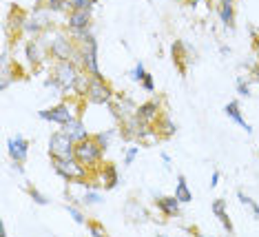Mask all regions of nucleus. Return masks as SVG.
Listing matches in <instances>:
<instances>
[{"mask_svg":"<svg viewBox=\"0 0 259 237\" xmlns=\"http://www.w3.org/2000/svg\"><path fill=\"white\" fill-rule=\"evenodd\" d=\"M51 162H54V169L58 175H62L67 182H73V184H82L89 188L87 184V167L84 164H80L75 157H69V160H60V157H51Z\"/></svg>","mask_w":259,"mask_h":237,"instance_id":"obj_1","label":"nucleus"},{"mask_svg":"<svg viewBox=\"0 0 259 237\" xmlns=\"http://www.w3.org/2000/svg\"><path fill=\"white\" fill-rule=\"evenodd\" d=\"M80 58H82L84 71H89L96 78H102L100 67H98V43L91 33H84V31L80 33Z\"/></svg>","mask_w":259,"mask_h":237,"instance_id":"obj_2","label":"nucleus"},{"mask_svg":"<svg viewBox=\"0 0 259 237\" xmlns=\"http://www.w3.org/2000/svg\"><path fill=\"white\" fill-rule=\"evenodd\" d=\"M102 146L98 144L96 138H87L82 142H75V160H78L80 164H84V167H93V164L100 162V157H102Z\"/></svg>","mask_w":259,"mask_h":237,"instance_id":"obj_3","label":"nucleus"},{"mask_svg":"<svg viewBox=\"0 0 259 237\" xmlns=\"http://www.w3.org/2000/svg\"><path fill=\"white\" fill-rule=\"evenodd\" d=\"M49 155L51 157H60V160H69L75 157V142L69 138L64 131L54 133L49 140Z\"/></svg>","mask_w":259,"mask_h":237,"instance_id":"obj_4","label":"nucleus"},{"mask_svg":"<svg viewBox=\"0 0 259 237\" xmlns=\"http://www.w3.org/2000/svg\"><path fill=\"white\" fill-rule=\"evenodd\" d=\"M78 67H75V62L71 60H60L56 64L54 69V78L58 82V87H60V91H69V89H73L75 80H78Z\"/></svg>","mask_w":259,"mask_h":237,"instance_id":"obj_5","label":"nucleus"},{"mask_svg":"<svg viewBox=\"0 0 259 237\" xmlns=\"http://www.w3.org/2000/svg\"><path fill=\"white\" fill-rule=\"evenodd\" d=\"M87 100L93 104H109L111 100H113V91H111V87L102 78L93 75L91 87H89V91H87Z\"/></svg>","mask_w":259,"mask_h":237,"instance_id":"obj_6","label":"nucleus"},{"mask_svg":"<svg viewBox=\"0 0 259 237\" xmlns=\"http://www.w3.org/2000/svg\"><path fill=\"white\" fill-rule=\"evenodd\" d=\"M89 22H91V9H71L67 25H69V29H73L75 33H82L89 29Z\"/></svg>","mask_w":259,"mask_h":237,"instance_id":"obj_7","label":"nucleus"},{"mask_svg":"<svg viewBox=\"0 0 259 237\" xmlns=\"http://www.w3.org/2000/svg\"><path fill=\"white\" fill-rule=\"evenodd\" d=\"M40 117H42V120H49V122H56V124H67V122L73 120V113L67 104H60V106H54V109L40 111Z\"/></svg>","mask_w":259,"mask_h":237,"instance_id":"obj_8","label":"nucleus"},{"mask_svg":"<svg viewBox=\"0 0 259 237\" xmlns=\"http://www.w3.org/2000/svg\"><path fill=\"white\" fill-rule=\"evenodd\" d=\"M9 146V155L14 162H25L27 155H29V142L22 138V135H14V138H9L7 142Z\"/></svg>","mask_w":259,"mask_h":237,"instance_id":"obj_9","label":"nucleus"},{"mask_svg":"<svg viewBox=\"0 0 259 237\" xmlns=\"http://www.w3.org/2000/svg\"><path fill=\"white\" fill-rule=\"evenodd\" d=\"M51 56L58 58V60H71V56H73V47L71 43H69L67 38H62V35H58V38L51 43Z\"/></svg>","mask_w":259,"mask_h":237,"instance_id":"obj_10","label":"nucleus"},{"mask_svg":"<svg viewBox=\"0 0 259 237\" xmlns=\"http://www.w3.org/2000/svg\"><path fill=\"white\" fill-rule=\"evenodd\" d=\"M62 131L69 135L73 142H82V140H87L89 138V131H87V127L82 124L80 117H73L71 122H67V124H62Z\"/></svg>","mask_w":259,"mask_h":237,"instance_id":"obj_11","label":"nucleus"},{"mask_svg":"<svg viewBox=\"0 0 259 237\" xmlns=\"http://www.w3.org/2000/svg\"><path fill=\"white\" fill-rule=\"evenodd\" d=\"M157 111H160V102H155V100H151V102H144L138 106V111H135V115L140 117L144 124H151L157 120Z\"/></svg>","mask_w":259,"mask_h":237,"instance_id":"obj_12","label":"nucleus"},{"mask_svg":"<svg viewBox=\"0 0 259 237\" xmlns=\"http://www.w3.org/2000/svg\"><path fill=\"white\" fill-rule=\"evenodd\" d=\"M224 113H226L228 117H231L233 122H237L239 127L244 129V131L248 133V135L252 133V127H250V124L244 120V117H241V111H239V102H237V100H233V102H228L226 106H224Z\"/></svg>","mask_w":259,"mask_h":237,"instance_id":"obj_13","label":"nucleus"},{"mask_svg":"<svg viewBox=\"0 0 259 237\" xmlns=\"http://www.w3.org/2000/svg\"><path fill=\"white\" fill-rule=\"evenodd\" d=\"M220 20L224 27L233 29L235 25V11H233V0H220Z\"/></svg>","mask_w":259,"mask_h":237,"instance_id":"obj_14","label":"nucleus"},{"mask_svg":"<svg viewBox=\"0 0 259 237\" xmlns=\"http://www.w3.org/2000/svg\"><path fill=\"white\" fill-rule=\"evenodd\" d=\"M180 204L182 202L175 198V195H173V198H160V200H157V206H160V211L164 213V215H168V217L178 215V213H180Z\"/></svg>","mask_w":259,"mask_h":237,"instance_id":"obj_15","label":"nucleus"},{"mask_svg":"<svg viewBox=\"0 0 259 237\" xmlns=\"http://www.w3.org/2000/svg\"><path fill=\"white\" fill-rule=\"evenodd\" d=\"M213 213L220 217L222 226L226 228L228 233H233V224H231V217H228V213H226V202H224V200H215L213 202Z\"/></svg>","mask_w":259,"mask_h":237,"instance_id":"obj_16","label":"nucleus"},{"mask_svg":"<svg viewBox=\"0 0 259 237\" xmlns=\"http://www.w3.org/2000/svg\"><path fill=\"white\" fill-rule=\"evenodd\" d=\"M175 198H178L182 204L193 202V193H191V188H188V184H186V177L184 175H178V188H175Z\"/></svg>","mask_w":259,"mask_h":237,"instance_id":"obj_17","label":"nucleus"},{"mask_svg":"<svg viewBox=\"0 0 259 237\" xmlns=\"http://www.w3.org/2000/svg\"><path fill=\"white\" fill-rule=\"evenodd\" d=\"M91 78L93 75L89 73V71L78 73V80H75V85H73V91L78 93V96H87V91H89V87H91Z\"/></svg>","mask_w":259,"mask_h":237,"instance_id":"obj_18","label":"nucleus"},{"mask_svg":"<svg viewBox=\"0 0 259 237\" xmlns=\"http://www.w3.org/2000/svg\"><path fill=\"white\" fill-rule=\"evenodd\" d=\"M102 184H104V188H115L117 186V182H120V177H117V171H115V167L113 164H107L104 167V171H102Z\"/></svg>","mask_w":259,"mask_h":237,"instance_id":"obj_19","label":"nucleus"},{"mask_svg":"<svg viewBox=\"0 0 259 237\" xmlns=\"http://www.w3.org/2000/svg\"><path fill=\"white\" fill-rule=\"evenodd\" d=\"M27 58H29V62H31V64H36V62L42 60V53H40V43H38V40H33V43L27 45Z\"/></svg>","mask_w":259,"mask_h":237,"instance_id":"obj_20","label":"nucleus"},{"mask_svg":"<svg viewBox=\"0 0 259 237\" xmlns=\"http://www.w3.org/2000/svg\"><path fill=\"white\" fill-rule=\"evenodd\" d=\"M237 200H239V202L241 204H244V206H248V209L252 211V215H255V217H259V204L255 202V200H252V198H248V195H246V193H237Z\"/></svg>","mask_w":259,"mask_h":237,"instance_id":"obj_21","label":"nucleus"},{"mask_svg":"<svg viewBox=\"0 0 259 237\" xmlns=\"http://www.w3.org/2000/svg\"><path fill=\"white\" fill-rule=\"evenodd\" d=\"M157 129H162L164 135H173L178 129H175V124L170 122V117H160V124H157Z\"/></svg>","mask_w":259,"mask_h":237,"instance_id":"obj_22","label":"nucleus"},{"mask_svg":"<svg viewBox=\"0 0 259 237\" xmlns=\"http://www.w3.org/2000/svg\"><path fill=\"white\" fill-rule=\"evenodd\" d=\"M82 204H87V206L102 204V198H100V193H96V191H87L84 198H82Z\"/></svg>","mask_w":259,"mask_h":237,"instance_id":"obj_23","label":"nucleus"},{"mask_svg":"<svg viewBox=\"0 0 259 237\" xmlns=\"http://www.w3.org/2000/svg\"><path fill=\"white\" fill-rule=\"evenodd\" d=\"M93 3H96V0H67V5L71 9H91Z\"/></svg>","mask_w":259,"mask_h":237,"instance_id":"obj_24","label":"nucleus"},{"mask_svg":"<svg viewBox=\"0 0 259 237\" xmlns=\"http://www.w3.org/2000/svg\"><path fill=\"white\" fill-rule=\"evenodd\" d=\"M144 75H146L144 64H142V62H138V64H135V69L131 71V80H133V82H142V80H144Z\"/></svg>","mask_w":259,"mask_h":237,"instance_id":"obj_25","label":"nucleus"},{"mask_svg":"<svg viewBox=\"0 0 259 237\" xmlns=\"http://www.w3.org/2000/svg\"><path fill=\"white\" fill-rule=\"evenodd\" d=\"M29 195H31V200L36 204H40V206H47L49 204V198H47V195H42L40 191H36V188H31V191H29Z\"/></svg>","mask_w":259,"mask_h":237,"instance_id":"obj_26","label":"nucleus"},{"mask_svg":"<svg viewBox=\"0 0 259 237\" xmlns=\"http://www.w3.org/2000/svg\"><path fill=\"white\" fill-rule=\"evenodd\" d=\"M111 135H113V131H107V133H98V135H96L98 144L102 146V149H107V146H109V140H111Z\"/></svg>","mask_w":259,"mask_h":237,"instance_id":"obj_27","label":"nucleus"},{"mask_svg":"<svg viewBox=\"0 0 259 237\" xmlns=\"http://www.w3.org/2000/svg\"><path fill=\"white\" fill-rule=\"evenodd\" d=\"M138 153H140L138 146H131V149L126 151V155H124V164H126V167H128V164H133V160L138 157Z\"/></svg>","mask_w":259,"mask_h":237,"instance_id":"obj_28","label":"nucleus"},{"mask_svg":"<svg viewBox=\"0 0 259 237\" xmlns=\"http://www.w3.org/2000/svg\"><path fill=\"white\" fill-rule=\"evenodd\" d=\"M67 213H69V215H71L78 224H84V217H82V213H80L78 209H73V206H69V204H67Z\"/></svg>","mask_w":259,"mask_h":237,"instance_id":"obj_29","label":"nucleus"},{"mask_svg":"<svg viewBox=\"0 0 259 237\" xmlns=\"http://www.w3.org/2000/svg\"><path fill=\"white\" fill-rule=\"evenodd\" d=\"M142 87L146 89V91H149V93H153V91H155V82H153V75L151 73H146L144 75V80H142Z\"/></svg>","mask_w":259,"mask_h":237,"instance_id":"obj_30","label":"nucleus"},{"mask_svg":"<svg viewBox=\"0 0 259 237\" xmlns=\"http://www.w3.org/2000/svg\"><path fill=\"white\" fill-rule=\"evenodd\" d=\"M89 233L93 235V237H100V235H104V228L100 226V224H96V222H91L89 224Z\"/></svg>","mask_w":259,"mask_h":237,"instance_id":"obj_31","label":"nucleus"},{"mask_svg":"<svg viewBox=\"0 0 259 237\" xmlns=\"http://www.w3.org/2000/svg\"><path fill=\"white\" fill-rule=\"evenodd\" d=\"M237 91H239V96H250V89H248V85H246L244 80H237Z\"/></svg>","mask_w":259,"mask_h":237,"instance_id":"obj_32","label":"nucleus"},{"mask_svg":"<svg viewBox=\"0 0 259 237\" xmlns=\"http://www.w3.org/2000/svg\"><path fill=\"white\" fill-rule=\"evenodd\" d=\"M217 184H220V173H217V171H213V175H210V188H215Z\"/></svg>","mask_w":259,"mask_h":237,"instance_id":"obj_33","label":"nucleus"},{"mask_svg":"<svg viewBox=\"0 0 259 237\" xmlns=\"http://www.w3.org/2000/svg\"><path fill=\"white\" fill-rule=\"evenodd\" d=\"M162 162H164V167L170 169V155L168 153H162Z\"/></svg>","mask_w":259,"mask_h":237,"instance_id":"obj_34","label":"nucleus"},{"mask_svg":"<svg viewBox=\"0 0 259 237\" xmlns=\"http://www.w3.org/2000/svg\"><path fill=\"white\" fill-rule=\"evenodd\" d=\"M252 73H255V80H257V82H259V67H257V69H255V71H252Z\"/></svg>","mask_w":259,"mask_h":237,"instance_id":"obj_35","label":"nucleus"},{"mask_svg":"<svg viewBox=\"0 0 259 237\" xmlns=\"http://www.w3.org/2000/svg\"><path fill=\"white\" fill-rule=\"evenodd\" d=\"M56 3H67V0H49V5H56Z\"/></svg>","mask_w":259,"mask_h":237,"instance_id":"obj_36","label":"nucleus"},{"mask_svg":"<svg viewBox=\"0 0 259 237\" xmlns=\"http://www.w3.org/2000/svg\"><path fill=\"white\" fill-rule=\"evenodd\" d=\"M188 3H191V5H195V3H199V0H188Z\"/></svg>","mask_w":259,"mask_h":237,"instance_id":"obj_37","label":"nucleus"},{"mask_svg":"<svg viewBox=\"0 0 259 237\" xmlns=\"http://www.w3.org/2000/svg\"><path fill=\"white\" fill-rule=\"evenodd\" d=\"M257 56H259V43H257Z\"/></svg>","mask_w":259,"mask_h":237,"instance_id":"obj_38","label":"nucleus"}]
</instances>
